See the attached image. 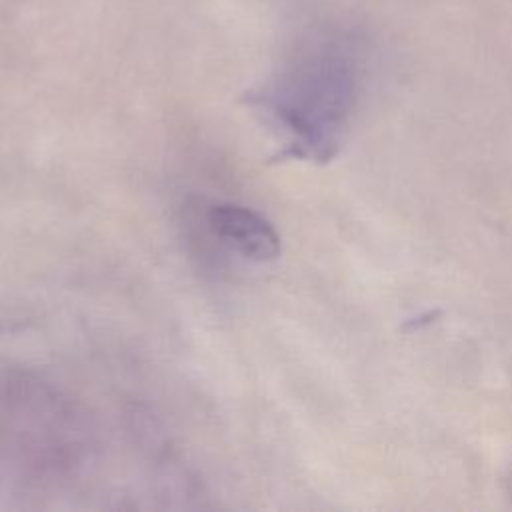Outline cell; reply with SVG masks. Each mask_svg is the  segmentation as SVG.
I'll use <instances>...</instances> for the list:
<instances>
[{"label":"cell","instance_id":"cell-2","mask_svg":"<svg viewBox=\"0 0 512 512\" xmlns=\"http://www.w3.org/2000/svg\"><path fill=\"white\" fill-rule=\"evenodd\" d=\"M206 226L218 242L246 260L270 262L280 256V234L268 218L248 206L212 204L206 212Z\"/></svg>","mask_w":512,"mask_h":512},{"label":"cell","instance_id":"cell-1","mask_svg":"<svg viewBox=\"0 0 512 512\" xmlns=\"http://www.w3.org/2000/svg\"><path fill=\"white\" fill-rule=\"evenodd\" d=\"M354 98L352 62L334 48H320L280 72L258 104L284 134L280 156L326 162L344 140Z\"/></svg>","mask_w":512,"mask_h":512}]
</instances>
